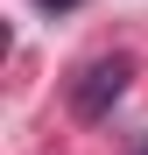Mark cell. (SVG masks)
<instances>
[{
  "label": "cell",
  "mask_w": 148,
  "mask_h": 155,
  "mask_svg": "<svg viewBox=\"0 0 148 155\" xmlns=\"http://www.w3.org/2000/svg\"><path fill=\"white\" fill-rule=\"evenodd\" d=\"M127 57H99V64H85L78 71V85H71V113L78 120H106L113 106H120V92H127Z\"/></svg>",
  "instance_id": "1"
},
{
  "label": "cell",
  "mask_w": 148,
  "mask_h": 155,
  "mask_svg": "<svg viewBox=\"0 0 148 155\" xmlns=\"http://www.w3.org/2000/svg\"><path fill=\"white\" fill-rule=\"evenodd\" d=\"M42 7H71V0H42Z\"/></svg>",
  "instance_id": "2"
}]
</instances>
